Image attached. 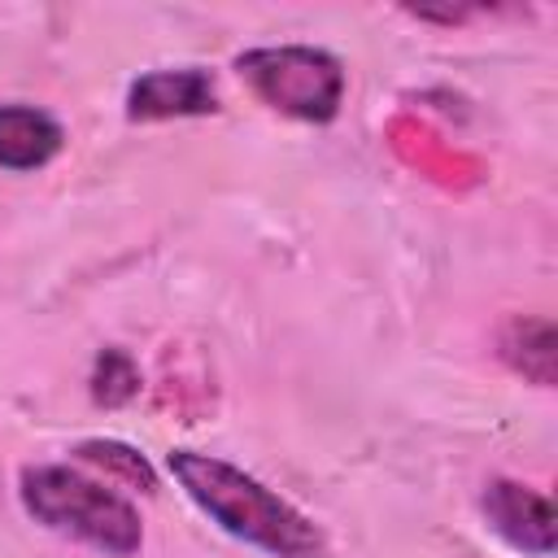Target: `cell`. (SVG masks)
<instances>
[{
    "label": "cell",
    "mask_w": 558,
    "mask_h": 558,
    "mask_svg": "<svg viewBox=\"0 0 558 558\" xmlns=\"http://www.w3.org/2000/svg\"><path fill=\"white\" fill-rule=\"evenodd\" d=\"M166 466L192 497V506L209 514L227 536L270 558H327V536L318 532V523L235 462L201 449H170Z\"/></svg>",
    "instance_id": "cell-1"
},
{
    "label": "cell",
    "mask_w": 558,
    "mask_h": 558,
    "mask_svg": "<svg viewBox=\"0 0 558 558\" xmlns=\"http://www.w3.org/2000/svg\"><path fill=\"white\" fill-rule=\"evenodd\" d=\"M17 497H22V510L39 527H48L65 541H78L96 554L131 558L144 545V523H140L135 501L65 462L22 466Z\"/></svg>",
    "instance_id": "cell-2"
},
{
    "label": "cell",
    "mask_w": 558,
    "mask_h": 558,
    "mask_svg": "<svg viewBox=\"0 0 558 558\" xmlns=\"http://www.w3.org/2000/svg\"><path fill=\"white\" fill-rule=\"evenodd\" d=\"M235 70L257 100L296 122H331L344 105V65L327 48L266 44L240 52Z\"/></svg>",
    "instance_id": "cell-3"
},
{
    "label": "cell",
    "mask_w": 558,
    "mask_h": 558,
    "mask_svg": "<svg viewBox=\"0 0 558 558\" xmlns=\"http://www.w3.org/2000/svg\"><path fill=\"white\" fill-rule=\"evenodd\" d=\"M484 523L519 554L554 558V506L545 493L519 480H488L480 493Z\"/></svg>",
    "instance_id": "cell-4"
},
{
    "label": "cell",
    "mask_w": 558,
    "mask_h": 558,
    "mask_svg": "<svg viewBox=\"0 0 558 558\" xmlns=\"http://www.w3.org/2000/svg\"><path fill=\"white\" fill-rule=\"evenodd\" d=\"M218 109V87L205 70H148L126 87V118L131 122H166V118H201Z\"/></svg>",
    "instance_id": "cell-5"
},
{
    "label": "cell",
    "mask_w": 558,
    "mask_h": 558,
    "mask_svg": "<svg viewBox=\"0 0 558 558\" xmlns=\"http://www.w3.org/2000/svg\"><path fill=\"white\" fill-rule=\"evenodd\" d=\"M61 144H65V126L48 109L22 105V100L0 105V166L4 170L13 174L39 170L61 153Z\"/></svg>",
    "instance_id": "cell-6"
},
{
    "label": "cell",
    "mask_w": 558,
    "mask_h": 558,
    "mask_svg": "<svg viewBox=\"0 0 558 558\" xmlns=\"http://www.w3.org/2000/svg\"><path fill=\"white\" fill-rule=\"evenodd\" d=\"M501 357L532 384H554V323L549 318H514L501 331Z\"/></svg>",
    "instance_id": "cell-7"
},
{
    "label": "cell",
    "mask_w": 558,
    "mask_h": 558,
    "mask_svg": "<svg viewBox=\"0 0 558 558\" xmlns=\"http://www.w3.org/2000/svg\"><path fill=\"white\" fill-rule=\"evenodd\" d=\"M74 453H78L87 466H100L105 475L122 480L126 488H140V493H153V488H157V471H153V462H148L140 449L122 445V440H83Z\"/></svg>",
    "instance_id": "cell-8"
},
{
    "label": "cell",
    "mask_w": 558,
    "mask_h": 558,
    "mask_svg": "<svg viewBox=\"0 0 558 558\" xmlns=\"http://www.w3.org/2000/svg\"><path fill=\"white\" fill-rule=\"evenodd\" d=\"M135 366H131V357L126 353H118V349H105L100 353V371H96V397L100 401H109V405H118V401H126L131 392H135Z\"/></svg>",
    "instance_id": "cell-9"
}]
</instances>
